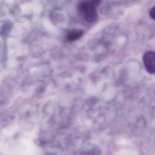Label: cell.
Returning <instances> with one entry per match:
<instances>
[{
	"label": "cell",
	"mask_w": 155,
	"mask_h": 155,
	"mask_svg": "<svg viewBox=\"0 0 155 155\" xmlns=\"http://www.w3.org/2000/svg\"><path fill=\"white\" fill-rule=\"evenodd\" d=\"M83 31L81 30L75 29L70 31L66 36V40L69 42L75 41L80 38L83 36Z\"/></svg>",
	"instance_id": "3"
},
{
	"label": "cell",
	"mask_w": 155,
	"mask_h": 155,
	"mask_svg": "<svg viewBox=\"0 0 155 155\" xmlns=\"http://www.w3.org/2000/svg\"><path fill=\"white\" fill-rule=\"evenodd\" d=\"M100 2L98 0L80 2L78 9L81 17L88 23L95 22L97 18V8Z\"/></svg>",
	"instance_id": "1"
},
{
	"label": "cell",
	"mask_w": 155,
	"mask_h": 155,
	"mask_svg": "<svg viewBox=\"0 0 155 155\" xmlns=\"http://www.w3.org/2000/svg\"><path fill=\"white\" fill-rule=\"evenodd\" d=\"M143 61L147 71L155 74V52L147 51L143 56Z\"/></svg>",
	"instance_id": "2"
},
{
	"label": "cell",
	"mask_w": 155,
	"mask_h": 155,
	"mask_svg": "<svg viewBox=\"0 0 155 155\" xmlns=\"http://www.w3.org/2000/svg\"><path fill=\"white\" fill-rule=\"evenodd\" d=\"M149 14L151 18L155 20V6L151 8Z\"/></svg>",
	"instance_id": "4"
}]
</instances>
